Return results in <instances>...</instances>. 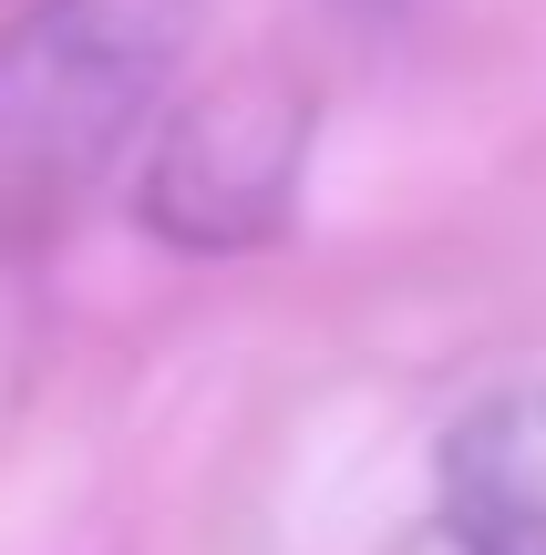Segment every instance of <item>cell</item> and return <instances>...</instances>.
Listing matches in <instances>:
<instances>
[{
  "label": "cell",
  "instance_id": "obj_1",
  "mask_svg": "<svg viewBox=\"0 0 546 555\" xmlns=\"http://www.w3.org/2000/svg\"><path fill=\"white\" fill-rule=\"evenodd\" d=\"M206 0H31L0 31V206H73L186 73Z\"/></svg>",
  "mask_w": 546,
  "mask_h": 555
},
{
  "label": "cell",
  "instance_id": "obj_2",
  "mask_svg": "<svg viewBox=\"0 0 546 555\" xmlns=\"http://www.w3.org/2000/svg\"><path fill=\"white\" fill-rule=\"evenodd\" d=\"M300 165H309V82L227 73L155 124L135 217L186 258H238L300 217Z\"/></svg>",
  "mask_w": 546,
  "mask_h": 555
},
{
  "label": "cell",
  "instance_id": "obj_3",
  "mask_svg": "<svg viewBox=\"0 0 546 555\" xmlns=\"http://www.w3.org/2000/svg\"><path fill=\"white\" fill-rule=\"evenodd\" d=\"M444 525L474 555H546V380L474 401L444 433Z\"/></svg>",
  "mask_w": 546,
  "mask_h": 555
},
{
  "label": "cell",
  "instance_id": "obj_4",
  "mask_svg": "<svg viewBox=\"0 0 546 555\" xmlns=\"http://www.w3.org/2000/svg\"><path fill=\"white\" fill-rule=\"evenodd\" d=\"M392 555H474L465 535H454V525H433V535H403V545H392Z\"/></svg>",
  "mask_w": 546,
  "mask_h": 555
},
{
  "label": "cell",
  "instance_id": "obj_5",
  "mask_svg": "<svg viewBox=\"0 0 546 555\" xmlns=\"http://www.w3.org/2000/svg\"><path fill=\"white\" fill-rule=\"evenodd\" d=\"M341 11H351V21H392L403 0H341Z\"/></svg>",
  "mask_w": 546,
  "mask_h": 555
}]
</instances>
